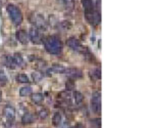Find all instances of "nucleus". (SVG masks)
Instances as JSON below:
<instances>
[{"mask_svg":"<svg viewBox=\"0 0 153 128\" xmlns=\"http://www.w3.org/2000/svg\"><path fill=\"white\" fill-rule=\"evenodd\" d=\"M44 47L50 55H59L62 51V43L57 36H48L44 41Z\"/></svg>","mask_w":153,"mask_h":128,"instance_id":"nucleus-1","label":"nucleus"},{"mask_svg":"<svg viewBox=\"0 0 153 128\" xmlns=\"http://www.w3.org/2000/svg\"><path fill=\"white\" fill-rule=\"evenodd\" d=\"M6 10L12 23L16 26H19V25L22 24V22H23V13H22V10L18 6L14 5V4H8L6 6Z\"/></svg>","mask_w":153,"mask_h":128,"instance_id":"nucleus-2","label":"nucleus"},{"mask_svg":"<svg viewBox=\"0 0 153 128\" xmlns=\"http://www.w3.org/2000/svg\"><path fill=\"white\" fill-rule=\"evenodd\" d=\"M91 110L94 114H100L101 113V93L100 92H94L91 97L90 102Z\"/></svg>","mask_w":153,"mask_h":128,"instance_id":"nucleus-3","label":"nucleus"},{"mask_svg":"<svg viewBox=\"0 0 153 128\" xmlns=\"http://www.w3.org/2000/svg\"><path fill=\"white\" fill-rule=\"evenodd\" d=\"M66 45H68L71 50L76 51V52H80V53H84L86 50H87V48L84 47L82 44H81L80 41H79L76 38H75V37L68 38V40H66Z\"/></svg>","mask_w":153,"mask_h":128,"instance_id":"nucleus-4","label":"nucleus"},{"mask_svg":"<svg viewBox=\"0 0 153 128\" xmlns=\"http://www.w3.org/2000/svg\"><path fill=\"white\" fill-rule=\"evenodd\" d=\"M85 18L89 22V24L93 25V26H97L101 22L100 11H98L97 9H94V10L89 12H85Z\"/></svg>","mask_w":153,"mask_h":128,"instance_id":"nucleus-5","label":"nucleus"},{"mask_svg":"<svg viewBox=\"0 0 153 128\" xmlns=\"http://www.w3.org/2000/svg\"><path fill=\"white\" fill-rule=\"evenodd\" d=\"M31 22H32V24L34 25V27L37 29H43V30H45L46 27H47V23H46L45 19H44L43 16H41V14L34 13L33 16H31Z\"/></svg>","mask_w":153,"mask_h":128,"instance_id":"nucleus-6","label":"nucleus"},{"mask_svg":"<svg viewBox=\"0 0 153 128\" xmlns=\"http://www.w3.org/2000/svg\"><path fill=\"white\" fill-rule=\"evenodd\" d=\"M29 38L34 44H40L42 43V36L41 33L39 31V29L35 28V27H32L29 30Z\"/></svg>","mask_w":153,"mask_h":128,"instance_id":"nucleus-7","label":"nucleus"},{"mask_svg":"<svg viewBox=\"0 0 153 128\" xmlns=\"http://www.w3.org/2000/svg\"><path fill=\"white\" fill-rule=\"evenodd\" d=\"M65 73L71 78V79H80V78L83 77V72L80 70V69H76V68L65 69Z\"/></svg>","mask_w":153,"mask_h":128,"instance_id":"nucleus-8","label":"nucleus"},{"mask_svg":"<svg viewBox=\"0 0 153 128\" xmlns=\"http://www.w3.org/2000/svg\"><path fill=\"white\" fill-rule=\"evenodd\" d=\"M3 114L9 122H12L14 120V118H16V109H14L12 106L7 105L4 107V109H3Z\"/></svg>","mask_w":153,"mask_h":128,"instance_id":"nucleus-9","label":"nucleus"},{"mask_svg":"<svg viewBox=\"0 0 153 128\" xmlns=\"http://www.w3.org/2000/svg\"><path fill=\"white\" fill-rule=\"evenodd\" d=\"M1 63L2 65H4L6 68L10 69V70H13V69L16 68V64L13 61V58H12L11 55H4L1 56Z\"/></svg>","mask_w":153,"mask_h":128,"instance_id":"nucleus-10","label":"nucleus"},{"mask_svg":"<svg viewBox=\"0 0 153 128\" xmlns=\"http://www.w3.org/2000/svg\"><path fill=\"white\" fill-rule=\"evenodd\" d=\"M16 38L19 43L27 44L29 42V35L25 30H18L16 33Z\"/></svg>","mask_w":153,"mask_h":128,"instance_id":"nucleus-11","label":"nucleus"},{"mask_svg":"<svg viewBox=\"0 0 153 128\" xmlns=\"http://www.w3.org/2000/svg\"><path fill=\"white\" fill-rule=\"evenodd\" d=\"M81 3H82L85 12H89L96 9V6L94 5L93 0H81Z\"/></svg>","mask_w":153,"mask_h":128,"instance_id":"nucleus-12","label":"nucleus"},{"mask_svg":"<svg viewBox=\"0 0 153 128\" xmlns=\"http://www.w3.org/2000/svg\"><path fill=\"white\" fill-rule=\"evenodd\" d=\"M65 67L60 64H54V65L48 70V73H55V74H62L65 72Z\"/></svg>","mask_w":153,"mask_h":128,"instance_id":"nucleus-13","label":"nucleus"},{"mask_svg":"<svg viewBox=\"0 0 153 128\" xmlns=\"http://www.w3.org/2000/svg\"><path fill=\"white\" fill-rule=\"evenodd\" d=\"M12 58H13V61L14 64H16V67H19V68H23L25 66V61H24V58L22 56L21 53L19 52H16L12 56Z\"/></svg>","mask_w":153,"mask_h":128,"instance_id":"nucleus-14","label":"nucleus"},{"mask_svg":"<svg viewBox=\"0 0 153 128\" xmlns=\"http://www.w3.org/2000/svg\"><path fill=\"white\" fill-rule=\"evenodd\" d=\"M34 119H35V117H34L33 114H31V113H25L24 116L22 117V123H23V125L32 124L34 122Z\"/></svg>","mask_w":153,"mask_h":128,"instance_id":"nucleus-15","label":"nucleus"},{"mask_svg":"<svg viewBox=\"0 0 153 128\" xmlns=\"http://www.w3.org/2000/svg\"><path fill=\"white\" fill-rule=\"evenodd\" d=\"M61 123H62V116H61V114L59 112L54 113V115H53V117H52V124H53V126L59 127L61 125Z\"/></svg>","mask_w":153,"mask_h":128,"instance_id":"nucleus-16","label":"nucleus"},{"mask_svg":"<svg viewBox=\"0 0 153 128\" xmlns=\"http://www.w3.org/2000/svg\"><path fill=\"white\" fill-rule=\"evenodd\" d=\"M19 95L21 97H29V95H32V87L31 86H24L19 89Z\"/></svg>","mask_w":153,"mask_h":128,"instance_id":"nucleus-17","label":"nucleus"},{"mask_svg":"<svg viewBox=\"0 0 153 128\" xmlns=\"http://www.w3.org/2000/svg\"><path fill=\"white\" fill-rule=\"evenodd\" d=\"M44 100V95L42 94V93H34V94H32V102L34 103V104H41L42 102H43Z\"/></svg>","mask_w":153,"mask_h":128,"instance_id":"nucleus-18","label":"nucleus"},{"mask_svg":"<svg viewBox=\"0 0 153 128\" xmlns=\"http://www.w3.org/2000/svg\"><path fill=\"white\" fill-rule=\"evenodd\" d=\"M74 100H75L76 105H80L84 100V95L80 91H75L74 92Z\"/></svg>","mask_w":153,"mask_h":128,"instance_id":"nucleus-19","label":"nucleus"},{"mask_svg":"<svg viewBox=\"0 0 153 128\" xmlns=\"http://www.w3.org/2000/svg\"><path fill=\"white\" fill-rule=\"evenodd\" d=\"M75 88H76V84H75V81H74V79H68L65 82L66 91H73V90H75Z\"/></svg>","mask_w":153,"mask_h":128,"instance_id":"nucleus-20","label":"nucleus"},{"mask_svg":"<svg viewBox=\"0 0 153 128\" xmlns=\"http://www.w3.org/2000/svg\"><path fill=\"white\" fill-rule=\"evenodd\" d=\"M48 116H49V111L47 109H45V108L41 109L38 112V117H39V119H41V120H45Z\"/></svg>","mask_w":153,"mask_h":128,"instance_id":"nucleus-21","label":"nucleus"},{"mask_svg":"<svg viewBox=\"0 0 153 128\" xmlns=\"http://www.w3.org/2000/svg\"><path fill=\"white\" fill-rule=\"evenodd\" d=\"M91 128H101V119L100 118H95V119L90 120Z\"/></svg>","mask_w":153,"mask_h":128,"instance_id":"nucleus-22","label":"nucleus"},{"mask_svg":"<svg viewBox=\"0 0 153 128\" xmlns=\"http://www.w3.org/2000/svg\"><path fill=\"white\" fill-rule=\"evenodd\" d=\"M91 76H93V78L96 80H100L101 79V70L99 68L93 69L91 71Z\"/></svg>","mask_w":153,"mask_h":128,"instance_id":"nucleus-23","label":"nucleus"},{"mask_svg":"<svg viewBox=\"0 0 153 128\" xmlns=\"http://www.w3.org/2000/svg\"><path fill=\"white\" fill-rule=\"evenodd\" d=\"M16 81L19 83H29V77L27 75H25V74H19L18 76H16Z\"/></svg>","mask_w":153,"mask_h":128,"instance_id":"nucleus-24","label":"nucleus"},{"mask_svg":"<svg viewBox=\"0 0 153 128\" xmlns=\"http://www.w3.org/2000/svg\"><path fill=\"white\" fill-rule=\"evenodd\" d=\"M7 81H8V78H7L5 72H4L2 69H0V84H2V85L6 84Z\"/></svg>","mask_w":153,"mask_h":128,"instance_id":"nucleus-25","label":"nucleus"},{"mask_svg":"<svg viewBox=\"0 0 153 128\" xmlns=\"http://www.w3.org/2000/svg\"><path fill=\"white\" fill-rule=\"evenodd\" d=\"M32 78L35 82H39L41 81V79L43 78V74L40 73V72H33L32 73Z\"/></svg>","mask_w":153,"mask_h":128,"instance_id":"nucleus-26","label":"nucleus"},{"mask_svg":"<svg viewBox=\"0 0 153 128\" xmlns=\"http://www.w3.org/2000/svg\"><path fill=\"white\" fill-rule=\"evenodd\" d=\"M60 25H61V27H63V28H65V29H70L71 27V22H66V21L62 22V23H61Z\"/></svg>","mask_w":153,"mask_h":128,"instance_id":"nucleus-27","label":"nucleus"},{"mask_svg":"<svg viewBox=\"0 0 153 128\" xmlns=\"http://www.w3.org/2000/svg\"><path fill=\"white\" fill-rule=\"evenodd\" d=\"M71 128H85V127H84V125H83V124H81V123H79V124L75 125V126L71 127Z\"/></svg>","mask_w":153,"mask_h":128,"instance_id":"nucleus-28","label":"nucleus"},{"mask_svg":"<svg viewBox=\"0 0 153 128\" xmlns=\"http://www.w3.org/2000/svg\"><path fill=\"white\" fill-rule=\"evenodd\" d=\"M1 100H2V92L0 91V102H1Z\"/></svg>","mask_w":153,"mask_h":128,"instance_id":"nucleus-29","label":"nucleus"},{"mask_svg":"<svg viewBox=\"0 0 153 128\" xmlns=\"http://www.w3.org/2000/svg\"><path fill=\"white\" fill-rule=\"evenodd\" d=\"M61 128H68V125H65V126H62Z\"/></svg>","mask_w":153,"mask_h":128,"instance_id":"nucleus-30","label":"nucleus"},{"mask_svg":"<svg viewBox=\"0 0 153 128\" xmlns=\"http://www.w3.org/2000/svg\"><path fill=\"white\" fill-rule=\"evenodd\" d=\"M61 1H62V2H63V1H65V0H61Z\"/></svg>","mask_w":153,"mask_h":128,"instance_id":"nucleus-31","label":"nucleus"}]
</instances>
